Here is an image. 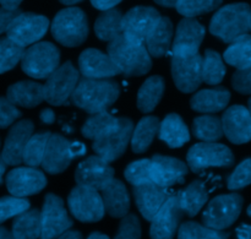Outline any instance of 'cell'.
Wrapping results in <instances>:
<instances>
[{"mask_svg": "<svg viewBox=\"0 0 251 239\" xmlns=\"http://www.w3.org/2000/svg\"><path fill=\"white\" fill-rule=\"evenodd\" d=\"M21 115V110L16 106L12 105L6 97H0V129L9 128Z\"/></svg>", "mask_w": 251, "mask_h": 239, "instance_id": "cell-47", "label": "cell"}, {"mask_svg": "<svg viewBox=\"0 0 251 239\" xmlns=\"http://www.w3.org/2000/svg\"><path fill=\"white\" fill-rule=\"evenodd\" d=\"M119 2H122V0H91V4H92L96 9L102 10V11L114 9Z\"/></svg>", "mask_w": 251, "mask_h": 239, "instance_id": "cell-50", "label": "cell"}, {"mask_svg": "<svg viewBox=\"0 0 251 239\" xmlns=\"http://www.w3.org/2000/svg\"><path fill=\"white\" fill-rule=\"evenodd\" d=\"M21 10H7L4 7H0V34H2L4 32L7 31V28L10 27L11 22L21 14Z\"/></svg>", "mask_w": 251, "mask_h": 239, "instance_id": "cell-49", "label": "cell"}, {"mask_svg": "<svg viewBox=\"0 0 251 239\" xmlns=\"http://www.w3.org/2000/svg\"><path fill=\"white\" fill-rule=\"evenodd\" d=\"M166 83L162 76L154 75L147 79L137 92V108L142 113H151L163 97Z\"/></svg>", "mask_w": 251, "mask_h": 239, "instance_id": "cell-31", "label": "cell"}, {"mask_svg": "<svg viewBox=\"0 0 251 239\" xmlns=\"http://www.w3.org/2000/svg\"><path fill=\"white\" fill-rule=\"evenodd\" d=\"M120 96V87L110 79H80L73 96L71 103L90 114L107 112Z\"/></svg>", "mask_w": 251, "mask_h": 239, "instance_id": "cell-1", "label": "cell"}, {"mask_svg": "<svg viewBox=\"0 0 251 239\" xmlns=\"http://www.w3.org/2000/svg\"><path fill=\"white\" fill-rule=\"evenodd\" d=\"M202 56H172V78L180 92H195L202 83Z\"/></svg>", "mask_w": 251, "mask_h": 239, "instance_id": "cell-16", "label": "cell"}, {"mask_svg": "<svg viewBox=\"0 0 251 239\" xmlns=\"http://www.w3.org/2000/svg\"><path fill=\"white\" fill-rule=\"evenodd\" d=\"M193 133L202 142H216L223 136L222 122L215 115H200L194 120Z\"/></svg>", "mask_w": 251, "mask_h": 239, "instance_id": "cell-37", "label": "cell"}, {"mask_svg": "<svg viewBox=\"0 0 251 239\" xmlns=\"http://www.w3.org/2000/svg\"><path fill=\"white\" fill-rule=\"evenodd\" d=\"M6 98L16 107L34 108L44 101V87L36 81H20L7 88Z\"/></svg>", "mask_w": 251, "mask_h": 239, "instance_id": "cell-26", "label": "cell"}, {"mask_svg": "<svg viewBox=\"0 0 251 239\" xmlns=\"http://www.w3.org/2000/svg\"><path fill=\"white\" fill-rule=\"evenodd\" d=\"M189 168L183 161L171 156L154 155L149 159V178L151 183L169 189L183 184Z\"/></svg>", "mask_w": 251, "mask_h": 239, "instance_id": "cell-13", "label": "cell"}, {"mask_svg": "<svg viewBox=\"0 0 251 239\" xmlns=\"http://www.w3.org/2000/svg\"><path fill=\"white\" fill-rule=\"evenodd\" d=\"M73 225L63 199L55 194H47L41 211V239H55Z\"/></svg>", "mask_w": 251, "mask_h": 239, "instance_id": "cell-11", "label": "cell"}, {"mask_svg": "<svg viewBox=\"0 0 251 239\" xmlns=\"http://www.w3.org/2000/svg\"><path fill=\"white\" fill-rule=\"evenodd\" d=\"M205 38V27L195 19L185 17L176 27L172 53L176 56H188L199 53Z\"/></svg>", "mask_w": 251, "mask_h": 239, "instance_id": "cell-20", "label": "cell"}, {"mask_svg": "<svg viewBox=\"0 0 251 239\" xmlns=\"http://www.w3.org/2000/svg\"><path fill=\"white\" fill-rule=\"evenodd\" d=\"M161 17V14L154 7H132L123 16V36L131 41L145 43Z\"/></svg>", "mask_w": 251, "mask_h": 239, "instance_id": "cell-15", "label": "cell"}, {"mask_svg": "<svg viewBox=\"0 0 251 239\" xmlns=\"http://www.w3.org/2000/svg\"><path fill=\"white\" fill-rule=\"evenodd\" d=\"M29 201L25 198L4 196L0 199V223L29 210Z\"/></svg>", "mask_w": 251, "mask_h": 239, "instance_id": "cell-43", "label": "cell"}, {"mask_svg": "<svg viewBox=\"0 0 251 239\" xmlns=\"http://www.w3.org/2000/svg\"><path fill=\"white\" fill-rule=\"evenodd\" d=\"M41 211L29 209L16 216L12 222V236L16 239L41 238Z\"/></svg>", "mask_w": 251, "mask_h": 239, "instance_id": "cell-35", "label": "cell"}, {"mask_svg": "<svg viewBox=\"0 0 251 239\" xmlns=\"http://www.w3.org/2000/svg\"><path fill=\"white\" fill-rule=\"evenodd\" d=\"M158 137L171 149H179L190 140V132L180 115L171 113L159 123Z\"/></svg>", "mask_w": 251, "mask_h": 239, "instance_id": "cell-28", "label": "cell"}, {"mask_svg": "<svg viewBox=\"0 0 251 239\" xmlns=\"http://www.w3.org/2000/svg\"><path fill=\"white\" fill-rule=\"evenodd\" d=\"M80 81V73L71 61L59 66L44 83V101L51 106H63L73 96Z\"/></svg>", "mask_w": 251, "mask_h": 239, "instance_id": "cell-9", "label": "cell"}, {"mask_svg": "<svg viewBox=\"0 0 251 239\" xmlns=\"http://www.w3.org/2000/svg\"><path fill=\"white\" fill-rule=\"evenodd\" d=\"M107 54L119 73L126 78L146 75L152 68L151 55L145 43L131 41L123 34L109 42Z\"/></svg>", "mask_w": 251, "mask_h": 239, "instance_id": "cell-2", "label": "cell"}, {"mask_svg": "<svg viewBox=\"0 0 251 239\" xmlns=\"http://www.w3.org/2000/svg\"><path fill=\"white\" fill-rule=\"evenodd\" d=\"M178 1L179 0H154V2H157V4L161 5V6H164V7L176 6V2Z\"/></svg>", "mask_w": 251, "mask_h": 239, "instance_id": "cell-55", "label": "cell"}, {"mask_svg": "<svg viewBox=\"0 0 251 239\" xmlns=\"http://www.w3.org/2000/svg\"><path fill=\"white\" fill-rule=\"evenodd\" d=\"M50 135V132H41L32 135L31 139L27 142L24 152V159H22V162L27 167L37 168V167L41 166Z\"/></svg>", "mask_w": 251, "mask_h": 239, "instance_id": "cell-39", "label": "cell"}, {"mask_svg": "<svg viewBox=\"0 0 251 239\" xmlns=\"http://www.w3.org/2000/svg\"><path fill=\"white\" fill-rule=\"evenodd\" d=\"M248 110H249L251 114V97L249 98V102H248Z\"/></svg>", "mask_w": 251, "mask_h": 239, "instance_id": "cell-60", "label": "cell"}, {"mask_svg": "<svg viewBox=\"0 0 251 239\" xmlns=\"http://www.w3.org/2000/svg\"><path fill=\"white\" fill-rule=\"evenodd\" d=\"M49 28V20L43 15L33 12H21L7 28V38L11 39L20 47L37 43L44 37Z\"/></svg>", "mask_w": 251, "mask_h": 239, "instance_id": "cell-12", "label": "cell"}, {"mask_svg": "<svg viewBox=\"0 0 251 239\" xmlns=\"http://www.w3.org/2000/svg\"><path fill=\"white\" fill-rule=\"evenodd\" d=\"M114 239H141V223L134 213H127L122 218Z\"/></svg>", "mask_w": 251, "mask_h": 239, "instance_id": "cell-46", "label": "cell"}, {"mask_svg": "<svg viewBox=\"0 0 251 239\" xmlns=\"http://www.w3.org/2000/svg\"><path fill=\"white\" fill-rule=\"evenodd\" d=\"M5 171H6V164H5V162L2 161L1 156H0V184L2 183V178H4Z\"/></svg>", "mask_w": 251, "mask_h": 239, "instance_id": "cell-57", "label": "cell"}, {"mask_svg": "<svg viewBox=\"0 0 251 239\" xmlns=\"http://www.w3.org/2000/svg\"><path fill=\"white\" fill-rule=\"evenodd\" d=\"M251 28V7L247 2H235L221 7L210 24V32L225 43H233L249 34Z\"/></svg>", "mask_w": 251, "mask_h": 239, "instance_id": "cell-3", "label": "cell"}, {"mask_svg": "<svg viewBox=\"0 0 251 239\" xmlns=\"http://www.w3.org/2000/svg\"><path fill=\"white\" fill-rule=\"evenodd\" d=\"M34 124L28 119H24L12 125L5 140L2 147L1 159L5 164L9 166H19L24 159V152L26 145L33 135Z\"/></svg>", "mask_w": 251, "mask_h": 239, "instance_id": "cell-21", "label": "cell"}, {"mask_svg": "<svg viewBox=\"0 0 251 239\" xmlns=\"http://www.w3.org/2000/svg\"><path fill=\"white\" fill-rule=\"evenodd\" d=\"M60 64V51L50 42H37L24 52L21 68L29 78L48 79Z\"/></svg>", "mask_w": 251, "mask_h": 239, "instance_id": "cell-5", "label": "cell"}, {"mask_svg": "<svg viewBox=\"0 0 251 239\" xmlns=\"http://www.w3.org/2000/svg\"><path fill=\"white\" fill-rule=\"evenodd\" d=\"M59 1L64 5H74V4H77V2H81L82 0H59Z\"/></svg>", "mask_w": 251, "mask_h": 239, "instance_id": "cell-59", "label": "cell"}, {"mask_svg": "<svg viewBox=\"0 0 251 239\" xmlns=\"http://www.w3.org/2000/svg\"><path fill=\"white\" fill-rule=\"evenodd\" d=\"M251 184V159H247L238 164L233 173L228 177L227 186L229 190H239Z\"/></svg>", "mask_w": 251, "mask_h": 239, "instance_id": "cell-44", "label": "cell"}, {"mask_svg": "<svg viewBox=\"0 0 251 239\" xmlns=\"http://www.w3.org/2000/svg\"><path fill=\"white\" fill-rule=\"evenodd\" d=\"M159 120L157 117H145L137 123L136 127L132 130L131 150L135 154H144L149 150L151 144L153 142L154 137L158 134Z\"/></svg>", "mask_w": 251, "mask_h": 239, "instance_id": "cell-32", "label": "cell"}, {"mask_svg": "<svg viewBox=\"0 0 251 239\" xmlns=\"http://www.w3.org/2000/svg\"><path fill=\"white\" fill-rule=\"evenodd\" d=\"M100 191L104 210L108 215L114 218H123L129 213L130 195L122 181L114 178Z\"/></svg>", "mask_w": 251, "mask_h": 239, "instance_id": "cell-25", "label": "cell"}, {"mask_svg": "<svg viewBox=\"0 0 251 239\" xmlns=\"http://www.w3.org/2000/svg\"><path fill=\"white\" fill-rule=\"evenodd\" d=\"M87 239H109V237L105 235H103V233L93 232L92 235H90V237H88Z\"/></svg>", "mask_w": 251, "mask_h": 239, "instance_id": "cell-58", "label": "cell"}, {"mask_svg": "<svg viewBox=\"0 0 251 239\" xmlns=\"http://www.w3.org/2000/svg\"><path fill=\"white\" fill-rule=\"evenodd\" d=\"M86 147L81 142H71L60 134H51L47 144L41 166L48 174H60L68 168L74 159L82 156Z\"/></svg>", "mask_w": 251, "mask_h": 239, "instance_id": "cell-7", "label": "cell"}, {"mask_svg": "<svg viewBox=\"0 0 251 239\" xmlns=\"http://www.w3.org/2000/svg\"><path fill=\"white\" fill-rule=\"evenodd\" d=\"M55 239H83V237L78 231H66Z\"/></svg>", "mask_w": 251, "mask_h": 239, "instance_id": "cell-54", "label": "cell"}, {"mask_svg": "<svg viewBox=\"0 0 251 239\" xmlns=\"http://www.w3.org/2000/svg\"><path fill=\"white\" fill-rule=\"evenodd\" d=\"M134 123L129 118H119V125L110 134L102 139L93 141V151L96 156L100 157L105 162L117 161L126 151L127 145L131 140Z\"/></svg>", "mask_w": 251, "mask_h": 239, "instance_id": "cell-14", "label": "cell"}, {"mask_svg": "<svg viewBox=\"0 0 251 239\" xmlns=\"http://www.w3.org/2000/svg\"><path fill=\"white\" fill-rule=\"evenodd\" d=\"M184 212L179 205L176 193H172L161 210L151 221V239H173L180 227Z\"/></svg>", "mask_w": 251, "mask_h": 239, "instance_id": "cell-18", "label": "cell"}, {"mask_svg": "<svg viewBox=\"0 0 251 239\" xmlns=\"http://www.w3.org/2000/svg\"><path fill=\"white\" fill-rule=\"evenodd\" d=\"M0 239H16L12 236V233L10 231H7L5 227L0 226Z\"/></svg>", "mask_w": 251, "mask_h": 239, "instance_id": "cell-56", "label": "cell"}, {"mask_svg": "<svg viewBox=\"0 0 251 239\" xmlns=\"http://www.w3.org/2000/svg\"><path fill=\"white\" fill-rule=\"evenodd\" d=\"M188 168L199 174L208 168H228L234 164L229 147L217 142H200L190 147L186 155Z\"/></svg>", "mask_w": 251, "mask_h": 239, "instance_id": "cell-6", "label": "cell"}, {"mask_svg": "<svg viewBox=\"0 0 251 239\" xmlns=\"http://www.w3.org/2000/svg\"><path fill=\"white\" fill-rule=\"evenodd\" d=\"M123 16L118 9L103 11L97 17L95 24L96 36L104 42H112L123 34Z\"/></svg>", "mask_w": 251, "mask_h": 239, "instance_id": "cell-34", "label": "cell"}, {"mask_svg": "<svg viewBox=\"0 0 251 239\" xmlns=\"http://www.w3.org/2000/svg\"><path fill=\"white\" fill-rule=\"evenodd\" d=\"M173 38V24L168 17H161L157 26L145 41L147 52L153 58H162L169 52Z\"/></svg>", "mask_w": 251, "mask_h": 239, "instance_id": "cell-30", "label": "cell"}, {"mask_svg": "<svg viewBox=\"0 0 251 239\" xmlns=\"http://www.w3.org/2000/svg\"><path fill=\"white\" fill-rule=\"evenodd\" d=\"M181 210L188 217H195L208 200V193L201 181H194L184 190L176 193Z\"/></svg>", "mask_w": 251, "mask_h": 239, "instance_id": "cell-29", "label": "cell"}, {"mask_svg": "<svg viewBox=\"0 0 251 239\" xmlns=\"http://www.w3.org/2000/svg\"><path fill=\"white\" fill-rule=\"evenodd\" d=\"M230 101V92L225 87L205 88L191 97L190 106L195 112L217 113L225 109Z\"/></svg>", "mask_w": 251, "mask_h": 239, "instance_id": "cell-27", "label": "cell"}, {"mask_svg": "<svg viewBox=\"0 0 251 239\" xmlns=\"http://www.w3.org/2000/svg\"><path fill=\"white\" fill-rule=\"evenodd\" d=\"M223 135L235 145L251 141V114L244 106H232L221 119Z\"/></svg>", "mask_w": 251, "mask_h": 239, "instance_id": "cell-22", "label": "cell"}, {"mask_svg": "<svg viewBox=\"0 0 251 239\" xmlns=\"http://www.w3.org/2000/svg\"><path fill=\"white\" fill-rule=\"evenodd\" d=\"M248 215H249L251 217V205L249 206V208H248Z\"/></svg>", "mask_w": 251, "mask_h": 239, "instance_id": "cell-61", "label": "cell"}, {"mask_svg": "<svg viewBox=\"0 0 251 239\" xmlns=\"http://www.w3.org/2000/svg\"><path fill=\"white\" fill-rule=\"evenodd\" d=\"M124 176L125 179L132 186L144 183H151L149 178V159L131 162L125 169Z\"/></svg>", "mask_w": 251, "mask_h": 239, "instance_id": "cell-45", "label": "cell"}, {"mask_svg": "<svg viewBox=\"0 0 251 239\" xmlns=\"http://www.w3.org/2000/svg\"><path fill=\"white\" fill-rule=\"evenodd\" d=\"M250 31H251V28H250Z\"/></svg>", "mask_w": 251, "mask_h": 239, "instance_id": "cell-62", "label": "cell"}, {"mask_svg": "<svg viewBox=\"0 0 251 239\" xmlns=\"http://www.w3.org/2000/svg\"><path fill=\"white\" fill-rule=\"evenodd\" d=\"M24 1V0H0V4H1V7L7 10H16L19 9L20 4Z\"/></svg>", "mask_w": 251, "mask_h": 239, "instance_id": "cell-53", "label": "cell"}, {"mask_svg": "<svg viewBox=\"0 0 251 239\" xmlns=\"http://www.w3.org/2000/svg\"><path fill=\"white\" fill-rule=\"evenodd\" d=\"M178 239H229V233L189 221L179 227Z\"/></svg>", "mask_w": 251, "mask_h": 239, "instance_id": "cell-40", "label": "cell"}, {"mask_svg": "<svg viewBox=\"0 0 251 239\" xmlns=\"http://www.w3.org/2000/svg\"><path fill=\"white\" fill-rule=\"evenodd\" d=\"M132 194L142 217L147 221H152L172 193H169V189L154 183H144L132 186Z\"/></svg>", "mask_w": 251, "mask_h": 239, "instance_id": "cell-23", "label": "cell"}, {"mask_svg": "<svg viewBox=\"0 0 251 239\" xmlns=\"http://www.w3.org/2000/svg\"><path fill=\"white\" fill-rule=\"evenodd\" d=\"M119 125V118L108 112L92 114L82 125V135L92 141L102 139L115 130Z\"/></svg>", "mask_w": 251, "mask_h": 239, "instance_id": "cell-33", "label": "cell"}, {"mask_svg": "<svg viewBox=\"0 0 251 239\" xmlns=\"http://www.w3.org/2000/svg\"><path fill=\"white\" fill-rule=\"evenodd\" d=\"M54 39L65 47H78L88 37V20L78 7H68L54 17L50 26Z\"/></svg>", "mask_w": 251, "mask_h": 239, "instance_id": "cell-4", "label": "cell"}, {"mask_svg": "<svg viewBox=\"0 0 251 239\" xmlns=\"http://www.w3.org/2000/svg\"><path fill=\"white\" fill-rule=\"evenodd\" d=\"M25 48L7 37L0 38V74L12 70L21 61Z\"/></svg>", "mask_w": 251, "mask_h": 239, "instance_id": "cell-41", "label": "cell"}, {"mask_svg": "<svg viewBox=\"0 0 251 239\" xmlns=\"http://www.w3.org/2000/svg\"><path fill=\"white\" fill-rule=\"evenodd\" d=\"M6 188L12 196L26 198L39 193L47 186V177L33 167H17L6 176Z\"/></svg>", "mask_w": 251, "mask_h": 239, "instance_id": "cell-17", "label": "cell"}, {"mask_svg": "<svg viewBox=\"0 0 251 239\" xmlns=\"http://www.w3.org/2000/svg\"><path fill=\"white\" fill-rule=\"evenodd\" d=\"M114 179V168L98 156H91L78 164L75 172L77 186L100 191Z\"/></svg>", "mask_w": 251, "mask_h": 239, "instance_id": "cell-19", "label": "cell"}, {"mask_svg": "<svg viewBox=\"0 0 251 239\" xmlns=\"http://www.w3.org/2000/svg\"><path fill=\"white\" fill-rule=\"evenodd\" d=\"M223 0H179L176 9L179 14L194 19L199 15L207 14L218 9Z\"/></svg>", "mask_w": 251, "mask_h": 239, "instance_id": "cell-42", "label": "cell"}, {"mask_svg": "<svg viewBox=\"0 0 251 239\" xmlns=\"http://www.w3.org/2000/svg\"><path fill=\"white\" fill-rule=\"evenodd\" d=\"M243 204L244 200L239 194L233 193L216 196L203 211V225L217 231L230 227L239 217Z\"/></svg>", "mask_w": 251, "mask_h": 239, "instance_id": "cell-8", "label": "cell"}, {"mask_svg": "<svg viewBox=\"0 0 251 239\" xmlns=\"http://www.w3.org/2000/svg\"><path fill=\"white\" fill-rule=\"evenodd\" d=\"M68 205L71 215L81 222H98L105 213L100 194L86 186H77L70 191Z\"/></svg>", "mask_w": 251, "mask_h": 239, "instance_id": "cell-10", "label": "cell"}, {"mask_svg": "<svg viewBox=\"0 0 251 239\" xmlns=\"http://www.w3.org/2000/svg\"><path fill=\"white\" fill-rule=\"evenodd\" d=\"M78 69L86 79H110L119 75V70L109 55L100 49L88 48L78 56Z\"/></svg>", "mask_w": 251, "mask_h": 239, "instance_id": "cell-24", "label": "cell"}, {"mask_svg": "<svg viewBox=\"0 0 251 239\" xmlns=\"http://www.w3.org/2000/svg\"><path fill=\"white\" fill-rule=\"evenodd\" d=\"M238 239H251V225H242L237 230Z\"/></svg>", "mask_w": 251, "mask_h": 239, "instance_id": "cell-52", "label": "cell"}, {"mask_svg": "<svg viewBox=\"0 0 251 239\" xmlns=\"http://www.w3.org/2000/svg\"><path fill=\"white\" fill-rule=\"evenodd\" d=\"M39 119H41V122L43 123L44 125H50L55 122V113H54V110L50 109V108H46V109L42 110L41 114H39Z\"/></svg>", "mask_w": 251, "mask_h": 239, "instance_id": "cell-51", "label": "cell"}, {"mask_svg": "<svg viewBox=\"0 0 251 239\" xmlns=\"http://www.w3.org/2000/svg\"><path fill=\"white\" fill-rule=\"evenodd\" d=\"M232 86L237 92L251 95V68L235 71L232 78Z\"/></svg>", "mask_w": 251, "mask_h": 239, "instance_id": "cell-48", "label": "cell"}, {"mask_svg": "<svg viewBox=\"0 0 251 239\" xmlns=\"http://www.w3.org/2000/svg\"><path fill=\"white\" fill-rule=\"evenodd\" d=\"M223 58L229 65L234 66L238 70H245L251 68V36L245 34L237 41L230 43L227 51L223 54Z\"/></svg>", "mask_w": 251, "mask_h": 239, "instance_id": "cell-36", "label": "cell"}, {"mask_svg": "<svg viewBox=\"0 0 251 239\" xmlns=\"http://www.w3.org/2000/svg\"><path fill=\"white\" fill-rule=\"evenodd\" d=\"M226 71H227L226 65L220 53L212 49H207L205 52V56L202 58V69H201L203 82L207 85H218L225 79Z\"/></svg>", "mask_w": 251, "mask_h": 239, "instance_id": "cell-38", "label": "cell"}]
</instances>
